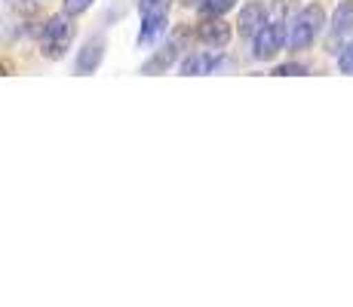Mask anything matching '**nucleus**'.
Listing matches in <instances>:
<instances>
[{
  "mask_svg": "<svg viewBox=\"0 0 353 307\" xmlns=\"http://www.w3.org/2000/svg\"><path fill=\"white\" fill-rule=\"evenodd\" d=\"M323 22H325V12L320 3H310L292 19L289 25V46L292 50H304L316 40V34L323 31Z\"/></svg>",
  "mask_w": 353,
  "mask_h": 307,
  "instance_id": "1",
  "label": "nucleus"
},
{
  "mask_svg": "<svg viewBox=\"0 0 353 307\" xmlns=\"http://www.w3.org/2000/svg\"><path fill=\"white\" fill-rule=\"evenodd\" d=\"M74 40V25L68 16H52L43 28V37H40V50H43L46 59H62L65 50Z\"/></svg>",
  "mask_w": 353,
  "mask_h": 307,
  "instance_id": "2",
  "label": "nucleus"
},
{
  "mask_svg": "<svg viewBox=\"0 0 353 307\" xmlns=\"http://www.w3.org/2000/svg\"><path fill=\"white\" fill-rule=\"evenodd\" d=\"M289 40V34H286V28H283V22H268L261 31L255 34V59H274L276 52L283 50V43Z\"/></svg>",
  "mask_w": 353,
  "mask_h": 307,
  "instance_id": "3",
  "label": "nucleus"
},
{
  "mask_svg": "<svg viewBox=\"0 0 353 307\" xmlns=\"http://www.w3.org/2000/svg\"><path fill=\"white\" fill-rule=\"evenodd\" d=\"M196 37H200V43L212 46V50H221V46H228V40H230V25L221 22V16H209L206 22H200Z\"/></svg>",
  "mask_w": 353,
  "mask_h": 307,
  "instance_id": "4",
  "label": "nucleus"
},
{
  "mask_svg": "<svg viewBox=\"0 0 353 307\" xmlns=\"http://www.w3.org/2000/svg\"><path fill=\"white\" fill-rule=\"evenodd\" d=\"M236 25H240L243 37H255V34L268 25V10H264L261 3H246L240 10V22H236Z\"/></svg>",
  "mask_w": 353,
  "mask_h": 307,
  "instance_id": "5",
  "label": "nucleus"
},
{
  "mask_svg": "<svg viewBox=\"0 0 353 307\" xmlns=\"http://www.w3.org/2000/svg\"><path fill=\"white\" fill-rule=\"evenodd\" d=\"M219 56H212V52H194V56H188L181 61V74L185 77H200V74H212L215 68H219Z\"/></svg>",
  "mask_w": 353,
  "mask_h": 307,
  "instance_id": "6",
  "label": "nucleus"
},
{
  "mask_svg": "<svg viewBox=\"0 0 353 307\" xmlns=\"http://www.w3.org/2000/svg\"><path fill=\"white\" fill-rule=\"evenodd\" d=\"M101 56H105V40L101 37L90 40V43L80 50V56H77V74H92L99 68Z\"/></svg>",
  "mask_w": 353,
  "mask_h": 307,
  "instance_id": "7",
  "label": "nucleus"
},
{
  "mask_svg": "<svg viewBox=\"0 0 353 307\" xmlns=\"http://www.w3.org/2000/svg\"><path fill=\"white\" fill-rule=\"evenodd\" d=\"M332 31L335 34H350L353 31V0L338 3L335 16H332Z\"/></svg>",
  "mask_w": 353,
  "mask_h": 307,
  "instance_id": "8",
  "label": "nucleus"
},
{
  "mask_svg": "<svg viewBox=\"0 0 353 307\" xmlns=\"http://www.w3.org/2000/svg\"><path fill=\"white\" fill-rule=\"evenodd\" d=\"M172 61H175V43H166L151 61H145V65H141V74H160L163 68H169Z\"/></svg>",
  "mask_w": 353,
  "mask_h": 307,
  "instance_id": "9",
  "label": "nucleus"
},
{
  "mask_svg": "<svg viewBox=\"0 0 353 307\" xmlns=\"http://www.w3.org/2000/svg\"><path fill=\"white\" fill-rule=\"evenodd\" d=\"M166 28V16H145L141 22V34H139V43H151L157 34Z\"/></svg>",
  "mask_w": 353,
  "mask_h": 307,
  "instance_id": "10",
  "label": "nucleus"
},
{
  "mask_svg": "<svg viewBox=\"0 0 353 307\" xmlns=\"http://www.w3.org/2000/svg\"><path fill=\"white\" fill-rule=\"evenodd\" d=\"M169 3H172V0H139L141 19H145V16H166Z\"/></svg>",
  "mask_w": 353,
  "mask_h": 307,
  "instance_id": "11",
  "label": "nucleus"
},
{
  "mask_svg": "<svg viewBox=\"0 0 353 307\" xmlns=\"http://www.w3.org/2000/svg\"><path fill=\"white\" fill-rule=\"evenodd\" d=\"M230 6H234V0H206V3L200 6L203 16H221V12H228Z\"/></svg>",
  "mask_w": 353,
  "mask_h": 307,
  "instance_id": "12",
  "label": "nucleus"
},
{
  "mask_svg": "<svg viewBox=\"0 0 353 307\" xmlns=\"http://www.w3.org/2000/svg\"><path fill=\"white\" fill-rule=\"evenodd\" d=\"M62 6L68 16H80V12H86L92 6V0H62Z\"/></svg>",
  "mask_w": 353,
  "mask_h": 307,
  "instance_id": "13",
  "label": "nucleus"
},
{
  "mask_svg": "<svg viewBox=\"0 0 353 307\" xmlns=\"http://www.w3.org/2000/svg\"><path fill=\"white\" fill-rule=\"evenodd\" d=\"M338 68H341L344 74H353V43H347L341 50V56H338Z\"/></svg>",
  "mask_w": 353,
  "mask_h": 307,
  "instance_id": "14",
  "label": "nucleus"
},
{
  "mask_svg": "<svg viewBox=\"0 0 353 307\" xmlns=\"http://www.w3.org/2000/svg\"><path fill=\"white\" fill-rule=\"evenodd\" d=\"M274 74L276 77H301V74H307V68L304 65H280Z\"/></svg>",
  "mask_w": 353,
  "mask_h": 307,
  "instance_id": "15",
  "label": "nucleus"
},
{
  "mask_svg": "<svg viewBox=\"0 0 353 307\" xmlns=\"http://www.w3.org/2000/svg\"><path fill=\"white\" fill-rule=\"evenodd\" d=\"M181 3H185V6H196V10H200V6L206 3V0H181Z\"/></svg>",
  "mask_w": 353,
  "mask_h": 307,
  "instance_id": "16",
  "label": "nucleus"
},
{
  "mask_svg": "<svg viewBox=\"0 0 353 307\" xmlns=\"http://www.w3.org/2000/svg\"><path fill=\"white\" fill-rule=\"evenodd\" d=\"M3 74H6V65H3V61H0V77H3Z\"/></svg>",
  "mask_w": 353,
  "mask_h": 307,
  "instance_id": "17",
  "label": "nucleus"
}]
</instances>
